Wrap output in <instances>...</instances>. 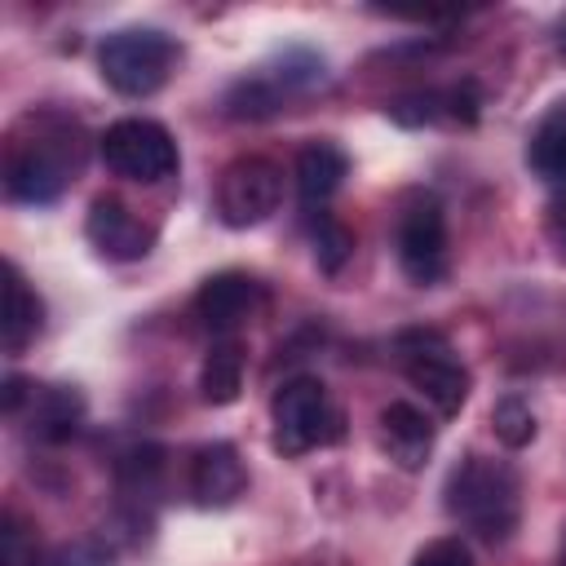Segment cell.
Segmentation results:
<instances>
[{
	"label": "cell",
	"mask_w": 566,
	"mask_h": 566,
	"mask_svg": "<svg viewBox=\"0 0 566 566\" xmlns=\"http://www.w3.org/2000/svg\"><path fill=\"white\" fill-rule=\"evenodd\" d=\"M442 504L447 513L473 531L478 539L486 544H504L513 531H517V517H522V486H517V473L504 464V460H486V455H464L451 473H447V486H442Z\"/></svg>",
	"instance_id": "1"
},
{
	"label": "cell",
	"mask_w": 566,
	"mask_h": 566,
	"mask_svg": "<svg viewBox=\"0 0 566 566\" xmlns=\"http://www.w3.org/2000/svg\"><path fill=\"white\" fill-rule=\"evenodd\" d=\"M177 62V40L159 27H119L97 49L102 80L124 97H150L164 88Z\"/></svg>",
	"instance_id": "2"
},
{
	"label": "cell",
	"mask_w": 566,
	"mask_h": 566,
	"mask_svg": "<svg viewBox=\"0 0 566 566\" xmlns=\"http://www.w3.org/2000/svg\"><path fill=\"white\" fill-rule=\"evenodd\" d=\"M270 416H274V451H283V455H305L345 433V416L336 411V402L318 376L283 380L270 398Z\"/></svg>",
	"instance_id": "3"
},
{
	"label": "cell",
	"mask_w": 566,
	"mask_h": 566,
	"mask_svg": "<svg viewBox=\"0 0 566 566\" xmlns=\"http://www.w3.org/2000/svg\"><path fill=\"white\" fill-rule=\"evenodd\" d=\"M75 168H80V142H71V128L35 133L31 142H18L9 150L4 190H9V199L40 208V203H53L66 190Z\"/></svg>",
	"instance_id": "4"
},
{
	"label": "cell",
	"mask_w": 566,
	"mask_h": 566,
	"mask_svg": "<svg viewBox=\"0 0 566 566\" xmlns=\"http://www.w3.org/2000/svg\"><path fill=\"white\" fill-rule=\"evenodd\" d=\"M398 363L407 371V380L438 407V416H455L469 398V367L455 358V349L447 345V336L416 327L398 336Z\"/></svg>",
	"instance_id": "5"
},
{
	"label": "cell",
	"mask_w": 566,
	"mask_h": 566,
	"mask_svg": "<svg viewBox=\"0 0 566 566\" xmlns=\"http://www.w3.org/2000/svg\"><path fill=\"white\" fill-rule=\"evenodd\" d=\"M97 150L106 159V168L115 177H128V181H164L177 172L181 155H177V142L164 124L155 119H142V115H128V119H115L102 137H97Z\"/></svg>",
	"instance_id": "6"
},
{
	"label": "cell",
	"mask_w": 566,
	"mask_h": 566,
	"mask_svg": "<svg viewBox=\"0 0 566 566\" xmlns=\"http://www.w3.org/2000/svg\"><path fill=\"white\" fill-rule=\"evenodd\" d=\"M283 199V172L265 155H239L217 177V217L230 230L261 226L270 212H279Z\"/></svg>",
	"instance_id": "7"
},
{
	"label": "cell",
	"mask_w": 566,
	"mask_h": 566,
	"mask_svg": "<svg viewBox=\"0 0 566 566\" xmlns=\"http://www.w3.org/2000/svg\"><path fill=\"white\" fill-rule=\"evenodd\" d=\"M398 265L411 283L429 287L447 274V217L433 195H416L398 212Z\"/></svg>",
	"instance_id": "8"
},
{
	"label": "cell",
	"mask_w": 566,
	"mask_h": 566,
	"mask_svg": "<svg viewBox=\"0 0 566 566\" xmlns=\"http://www.w3.org/2000/svg\"><path fill=\"white\" fill-rule=\"evenodd\" d=\"M261 305H265V287L252 274H243V270H221V274L203 279L199 292H195V318L212 336H230Z\"/></svg>",
	"instance_id": "9"
},
{
	"label": "cell",
	"mask_w": 566,
	"mask_h": 566,
	"mask_svg": "<svg viewBox=\"0 0 566 566\" xmlns=\"http://www.w3.org/2000/svg\"><path fill=\"white\" fill-rule=\"evenodd\" d=\"M84 234H88V243H93L102 256H111V261H142V256L150 252V243H155V230H150L128 203H119L115 195L93 199L88 221H84Z\"/></svg>",
	"instance_id": "10"
},
{
	"label": "cell",
	"mask_w": 566,
	"mask_h": 566,
	"mask_svg": "<svg viewBox=\"0 0 566 566\" xmlns=\"http://www.w3.org/2000/svg\"><path fill=\"white\" fill-rule=\"evenodd\" d=\"M248 486V469L239 460V451L230 442H208L195 451L190 460V495L203 504V509H226L243 495Z\"/></svg>",
	"instance_id": "11"
},
{
	"label": "cell",
	"mask_w": 566,
	"mask_h": 566,
	"mask_svg": "<svg viewBox=\"0 0 566 566\" xmlns=\"http://www.w3.org/2000/svg\"><path fill=\"white\" fill-rule=\"evenodd\" d=\"M380 447L398 469H420L424 455L433 451V424L420 407L411 402H389L380 411Z\"/></svg>",
	"instance_id": "12"
},
{
	"label": "cell",
	"mask_w": 566,
	"mask_h": 566,
	"mask_svg": "<svg viewBox=\"0 0 566 566\" xmlns=\"http://www.w3.org/2000/svg\"><path fill=\"white\" fill-rule=\"evenodd\" d=\"M345 177H349V159H345V150L332 146V142H310V146L296 155V195H301L305 212L323 208V203L340 190Z\"/></svg>",
	"instance_id": "13"
},
{
	"label": "cell",
	"mask_w": 566,
	"mask_h": 566,
	"mask_svg": "<svg viewBox=\"0 0 566 566\" xmlns=\"http://www.w3.org/2000/svg\"><path fill=\"white\" fill-rule=\"evenodd\" d=\"M44 327V301L27 287V279L18 274V265L9 261L4 265V318H0V336H4V349L18 354L27 349Z\"/></svg>",
	"instance_id": "14"
},
{
	"label": "cell",
	"mask_w": 566,
	"mask_h": 566,
	"mask_svg": "<svg viewBox=\"0 0 566 566\" xmlns=\"http://www.w3.org/2000/svg\"><path fill=\"white\" fill-rule=\"evenodd\" d=\"M31 433L40 442H66L75 438L80 420H84V398L66 385H40L31 389Z\"/></svg>",
	"instance_id": "15"
},
{
	"label": "cell",
	"mask_w": 566,
	"mask_h": 566,
	"mask_svg": "<svg viewBox=\"0 0 566 566\" xmlns=\"http://www.w3.org/2000/svg\"><path fill=\"white\" fill-rule=\"evenodd\" d=\"M526 164L548 186H566V97L535 124L526 142Z\"/></svg>",
	"instance_id": "16"
},
{
	"label": "cell",
	"mask_w": 566,
	"mask_h": 566,
	"mask_svg": "<svg viewBox=\"0 0 566 566\" xmlns=\"http://www.w3.org/2000/svg\"><path fill=\"white\" fill-rule=\"evenodd\" d=\"M199 394L212 407H230L243 394V345L239 340H230V336L212 340L203 371H199Z\"/></svg>",
	"instance_id": "17"
},
{
	"label": "cell",
	"mask_w": 566,
	"mask_h": 566,
	"mask_svg": "<svg viewBox=\"0 0 566 566\" xmlns=\"http://www.w3.org/2000/svg\"><path fill=\"white\" fill-rule=\"evenodd\" d=\"M283 102H287V97L270 84L265 71H248V75L234 80V84L226 88V97H221V106H226L230 119H265V115H274Z\"/></svg>",
	"instance_id": "18"
},
{
	"label": "cell",
	"mask_w": 566,
	"mask_h": 566,
	"mask_svg": "<svg viewBox=\"0 0 566 566\" xmlns=\"http://www.w3.org/2000/svg\"><path fill=\"white\" fill-rule=\"evenodd\" d=\"M305 226H310V234H314V256H318V270H327V274H336L345 261H349V252H354V234L332 217V212H323V208H314V212H305Z\"/></svg>",
	"instance_id": "19"
},
{
	"label": "cell",
	"mask_w": 566,
	"mask_h": 566,
	"mask_svg": "<svg viewBox=\"0 0 566 566\" xmlns=\"http://www.w3.org/2000/svg\"><path fill=\"white\" fill-rule=\"evenodd\" d=\"M389 119H398V124H407V128L447 119V88H420V93L394 97V102H389Z\"/></svg>",
	"instance_id": "20"
},
{
	"label": "cell",
	"mask_w": 566,
	"mask_h": 566,
	"mask_svg": "<svg viewBox=\"0 0 566 566\" xmlns=\"http://www.w3.org/2000/svg\"><path fill=\"white\" fill-rule=\"evenodd\" d=\"M491 429H495V438L504 442V447H526L531 438H535V416H531V407L522 402V398H500L495 407H491Z\"/></svg>",
	"instance_id": "21"
},
{
	"label": "cell",
	"mask_w": 566,
	"mask_h": 566,
	"mask_svg": "<svg viewBox=\"0 0 566 566\" xmlns=\"http://www.w3.org/2000/svg\"><path fill=\"white\" fill-rule=\"evenodd\" d=\"M411 566H473V553H469V544L460 535H447V539L424 544Z\"/></svg>",
	"instance_id": "22"
},
{
	"label": "cell",
	"mask_w": 566,
	"mask_h": 566,
	"mask_svg": "<svg viewBox=\"0 0 566 566\" xmlns=\"http://www.w3.org/2000/svg\"><path fill=\"white\" fill-rule=\"evenodd\" d=\"M478 111H482V88H478L473 80H460V84L447 88V119H455V124H473Z\"/></svg>",
	"instance_id": "23"
},
{
	"label": "cell",
	"mask_w": 566,
	"mask_h": 566,
	"mask_svg": "<svg viewBox=\"0 0 566 566\" xmlns=\"http://www.w3.org/2000/svg\"><path fill=\"white\" fill-rule=\"evenodd\" d=\"M4 566H35V544H27V535L13 517L4 522Z\"/></svg>",
	"instance_id": "24"
},
{
	"label": "cell",
	"mask_w": 566,
	"mask_h": 566,
	"mask_svg": "<svg viewBox=\"0 0 566 566\" xmlns=\"http://www.w3.org/2000/svg\"><path fill=\"white\" fill-rule=\"evenodd\" d=\"M548 234H553V243L566 252V203H553V208H548Z\"/></svg>",
	"instance_id": "25"
},
{
	"label": "cell",
	"mask_w": 566,
	"mask_h": 566,
	"mask_svg": "<svg viewBox=\"0 0 566 566\" xmlns=\"http://www.w3.org/2000/svg\"><path fill=\"white\" fill-rule=\"evenodd\" d=\"M557 49H562V53H566V18H562V22H557Z\"/></svg>",
	"instance_id": "26"
},
{
	"label": "cell",
	"mask_w": 566,
	"mask_h": 566,
	"mask_svg": "<svg viewBox=\"0 0 566 566\" xmlns=\"http://www.w3.org/2000/svg\"><path fill=\"white\" fill-rule=\"evenodd\" d=\"M562 566H566V548H562Z\"/></svg>",
	"instance_id": "27"
}]
</instances>
